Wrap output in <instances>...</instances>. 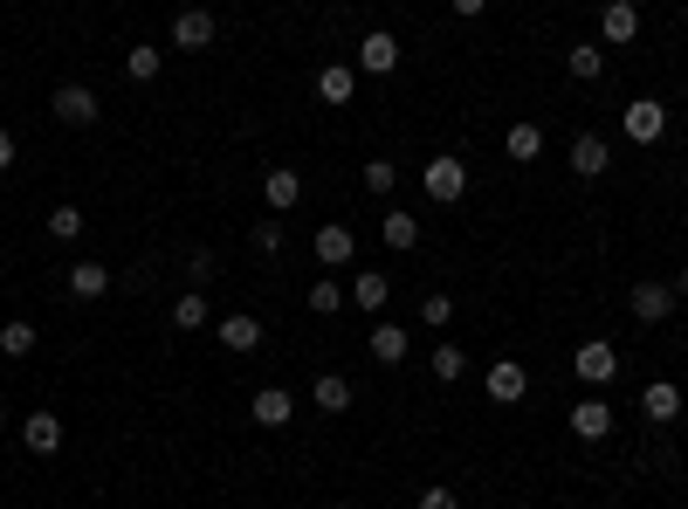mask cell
Here are the masks:
<instances>
[{
	"label": "cell",
	"mask_w": 688,
	"mask_h": 509,
	"mask_svg": "<svg viewBox=\"0 0 688 509\" xmlns=\"http://www.w3.org/2000/svg\"><path fill=\"white\" fill-rule=\"evenodd\" d=\"M572 372H578L585 386L599 393V386H613V378H620V351L606 344V338H585V344L572 351Z\"/></svg>",
	"instance_id": "cell-2"
},
{
	"label": "cell",
	"mask_w": 688,
	"mask_h": 509,
	"mask_svg": "<svg viewBox=\"0 0 688 509\" xmlns=\"http://www.w3.org/2000/svg\"><path fill=\"white\" fill-rule=\"evenodd\" d=\"M214 14L207 8H187V14H172V48H180V56H200V48H214Z\"/></svg>",
	"instance_id": "cell-6"
},
{
	"label": "cell",
	"mask_w": 688,
	"mask_h": 509,
	"mask_svg": "<svg viewBox=\"0 0 688 509\" xmlns=\"http://www.w3.org/2000/svg\"><path fill=\"white\" fill-rule=\"evenodd\" d=\"M427 365H435V378H441V386H462V372H469L462 344H441V351H435V359H427Z\"/></svg>",
	"instance_id": "cell-30"
},
{
	"label": "cell",
	"mask_w": 688,
	"mask_h": 509,
	"mask_svg": "<svg viewBox=\"0 0 688 509\" xmlns=\"http://www.w3.org/2000/svg\"><path fill=\"white\" fill-rule=\"evenodd\" d=\"M565 420H572V434H578V441H606V434H613V420H620V414H613V406H606V399L593 393V399H578Z\"/></svg>",
	"instance_id": "cell-10"
},
{
	"label": "cell",
	"mask_w": 688,
	"mask_h": 509,
	"mask_svg": "<svg viewBox=\"0 0 688 509\" xmlns=\"http://www.w3.org/2000/svg\"><path fill=\"white\" fill-rule=\"evenodd\" d=\"M255 248H262V255H275V248H283V227H275V220H262V227H255Z\"/></svg>",
	"instance_id": "cell-36"
},
{
	"label": "cell",
	"mask_w": 688,
	"mask_h": 509,
	"mask_svg": "<svg viewBox=\"0 0 688 509\" xmlns=\"http://www.w3.org/2000/svg\"><path fill=\"white\" fill-rule=\"evenodd\" d=\"M330 509H351V502H330Z\"/></svg>",
	"instance_id": "cell-41"
},
{
	"label": "cell",
	"mask_w": 688,
	"mask_h": 509,
	"mask_svg": "<svg viewBox=\"0 0 688 509\" xmlns=\"http://www.w3.org/2000/svg\"><path fill=\"white\" fill-rule=\"evenodd\" d=\"M406 351H414V330L406 324H372V359L379 365H406Z\"/></svg>",
	"instance_id": "cell-17"
},
{
	"label": "cell",
	"mask_w": 688,
	"mask_h": 509,
	"mask_svg": "<svg viewBox=\"0 0 688 509\" xmlns=\"http://www.w3.org/2000/svg\"><path fill=\"white\" fill-rule=\"evenodd\" d=\"M627 310H633V324H668L675 317V290L668 283H633L627 290Z\"/></svg>",
	"instance_id": "cell-8"
},
{
	"label": "cell",
	"mask_w": 688,
	"mask_h": 509,
	"mask_svg": "<svg viewBox=\"0 0 688 509\" xmlns=\"http://www.w3.org/2000/svg\"><path fill=\"white\" fill-rule=\"evenodd\" d=\"M379 241H386L393 255H406V248H420V220L406 214V207H393L386 220H379Z\"/></svg>",
	"instance_id": "cell-21"
},
{
	"label": "cell",
	"mask_w": 688,
	"mask_h": 509,
	"mask_svg": "<svg viewBox=\"0 0 688 509\" xmlns=\"http://www.w3.org/2000/svg\"><path fill=\"white\" fill-rule=\"evenodd\" d=\"M420 186H427V200H441V207H454V200L469 193V166L454 159V151H435V159H427V172H420Z\"/></svg>",
	"instance_id": "cell-1"
},
{
	"label": "cell",
	"mask_w": 688,
	"mask_h": 509,
	"mask_svg": "<svg viewBox=\"0 0 688 509\" xmlns=\"http://www.w3.org/2000/svg\"><path fill=\"white\" fill-rule=\"evenodd\" d=\"M48 111H56L63 124H97L104 117V97H97L90 83H63L56 97H48Z\"/></svg>",
	"instance_id": "cell-4"
},
{
	"label": "cell",
	"mask_w": 688,
	"mask_h": 509,
	"mask_svg": "<svg viewBox=\"0 0 688 509\" xmlns=\"http://www.w3.org/2000/svg\"><path fill=\"white\" fill-rule=\"evenodd\" d=\"M641 414H647L654 427H668V420H681V386H675V378H654V386L641 393Z\"/></svg>",
	"instance_id": "cell-16"
},
{
	"label": "cell",
	"mask_w": 688,
	"mask_h": 509,
	"mask_svg": "<svg viewBox=\"0 0 688 509\" xmlns=\"http://www.w3.org/2000/svg\"><path fill=\"white\" fill-rule=\"evenodd\" d=\"M565 69L578 76V83H599V69H606V48H599V42H572V48H565Z\"/></svg>",
	"instance_id": "cell-23"
},
{
	"label": "cell",
	"mask_w": 688,
	"mask_h": 509,
	"mask_svg": "<svg viewBox=\"0 0 688 509\" xmlns=\"http://www.w3.org/2000/svg\"><path fill=\"white\" fill-rule=\"evenodd\" d=\"M21 441H29L35 454H56L63 448V420L56 414H29V420H21Z\"/></svg>",
	"instance_id": "cell-22"
},
{
	"label": "cell",
	"mask_w": 688,
	"mask_h": 509,
	"mask_svg": "<svg viewBox=\"0 0 688 509\" xmlns=\"http://www.w3.org/2000/svg\"><path fill=\"white\" fill-rule=\"evenodd\" d=\"M606 166H613V145H606L599 132H578L572 138V172H578V180H599Z\"/></svg>",
	"instance_id": "cell-13"
},
{
	"label": "cell",
	"mask_w": 688,
	"mask_h": 509,
	"mask_svg": "<svg viewBox=\"0 0 688 509\" xmlns=\"http://www.w3.org/2000/svg\"><path fill=\"white\" fill-rule=\"evenodd\" d=\"M214 324V310H207V296L200 290H187L180 303H172V330H207Z\"/></svg>",
	"instance_id": "cell-26"
},
{
	"label": "cell",
	"mask_w": 688,
	"mask_h": 509,
	"mask_svg": "<svg viewBox=\"0 0 688 509\" xmlns=\"http://www.w3.org/2000/svg\"><path fill=\"white\" fill-rule=\"evenodd\" d=\"M454 14H462V21H475V14H489V0H454Z\"/></svg>",
	"instance_id": "cell-37"
},
{
	"label": "cell",
	"mask_w": 688,
	"mask_h": 509,
	"mask_svg": "<svg viewBox=\"0 0 688 509\" xmlns=\"http://www.w3.org/2000/svg\"><path fill=\"white\" fill-rule=\"evenodd\" d=\"M0 427H8V406H0Z\"/></svg>",
	"instance_id": "cell-39"
},
{
	"label": "cell",
	"mask_w": 688,
	"mask_h": 509,
	"mask_svg": "<svg viewBox=\"0 0 688 509\" xmlns=\"http://www.w3.org/2000/svg\"><path fill=\"white\" fill-rule=\"evenodd\" d=\"M248 420L255 427H290L296 420V393L290 386H262V393L248 399Z\"/></svg>",
	"instance_id": "cell-9"
},
{
	"label": "cell",
	"mask_w": 688,
	"mask_h": 509,
	"mask_svg": "<svg viewBox=\"0 0 688 509\" xmlns=\"http://www.w3.org/2000/svg\"><path fill=\"white\" fill-rule=\"evenodd\" d=\"M599 42L606 48L641 42V8H633V0H606V8H599Z\"/></svg>",
	"instance_id": "cell-5"
},
{
	"label": "cell",
	"mask_w": 688,
	"mask_h": 509,
	"mask_svg": "<svg viewBox=\"0 0 688 509\" xmlns=\"http://www.w3.org/2000/svg\"><path fill=\"white\" fill-rule=\"evenodd\" d=\"M159 48H151V42H132V48H124V76H132V83H159Z\"/></svg>",
	"instance_id": "cell-25"
},
{
	"label": "cell",
	"mask_w": 688,
	"mask_h": 509,
	"mask_svg": "<svg viewBox=\"0 0 688 509\" xmlns=\"http://www.w3.org/2000/svg\"><path fill=\"white\" fill-rule=\"evenodd\" d=\"M48 235H56V241H76V235H83V207H76V200L48 207Z\"/></svg>",
	"instance_id": "cell-29"
},
{
	"label": "cell",
	"mask_w": 688,
	"mask_h": 509,
	"mask_svg": "<svg viewBox=\"0 0 688 509\" xmlns=\"http://www.w3.org/2000/svg\"><path fill=\"white\" fill-rule=\"evenodd\" d=\"M482 393H489L496 406H517V399L530 393V372H523L517 359H496V365H489V378H482Z\"/></svg>",
	"instance_id": "cell-11"
},
{
	"label": "cell",
	"mask_w": 688,
	"mask_h": 509,
	"mask_svg": "<svg viewBox=\"0 0 688 509\" xmlns=\"http://www.w3.org/2000/svg\"><path fill=\"white\" fill-rule=\"evenodd\" d=\"M420 509H462V496H454L448 482H435V489H420Z\"/></svg>",
	"instance_id": "cell-35"
},
{
	"label": "cell",
	"mask_w": 688,
	"mask_h": 509,
	"mask_svg": "<svg viewBox=\"0 0 688 509\" xmlns=\"http://www.w3.org/2000/svg\"><path fill=\"white\" fill-rule=\"evenodd\" d=\"M620 132H627L633 145H654L661 132H668V104H661V97H633L627 117H620Z\"/></svg>",
	"instance_id": "cell-3"
},
{
	"label": "cell",
	"mask_w": 688,
	"mask_h": 509,
	"mask_svg": "<svg viewBox=\"0 0 688 509\" xmlns=\"http://www.w3.org/2000/svg\"><path fill=\"white\" fill-rule=\"evenodd\" d=\"M420 324H427V330H448V324H454V296H441V290H435V296L420 303Z\"/></svg>",
	"instance_id": "cell-31"
},
{
	"label": "cell",
	"mask_w": 688,
	"mask_h": 509,
	"mask_svg": "<svg viewBox=\"0 0 688 509\" xmlns=\"http://www.w3.org/2000/svg\"><path fill=\"white\" fill-rule=\"evenodd\" d=\"M296 200H303V180H296L290 166H275L269 180H262V207H269V214H290Z\"/></svg>",
	"instance_id": "cell-19"
},
{
	"label": "cell",
	"mask_w": 688,
	"mask_h": 509,
	"mask_svg": "<svg viewBox=\"0 0 688 509\" xmlns=\"http://www.w3.org/2000/svg\"><path fill=\"white\" fill-rule=\"evenodd\" d=\"M359 69H365V76H393V69H399V35L372 29V35L359 42Z\"/></svg>",
	"instance_id": "cell-14"
},
{
	"label": "cell",
	"mask_w": 688,
	"mask_h": 509,
	"mask_svg": "<svg viewBox=\"0 0 688 509\" xmlns=\"http://www.w3.org/2000/svg\"><path fill=\"white\" fill-rule=\"evenodd\" d=\"M8 166H14V138H8V132H0V172H8Z\"/></svg>",
	"instance_id": "cell-38"
},
{
	"label": "cell",
	"mask_w": 688,
	"mask_h": 509,
	"mask_svg": "<svg viewBox=\"0 0 688 509\" xmlns=\"http://www.w3.org/2000/svg\"><path fill=\"white\" fill-rule=\"evenodd\" d=\"M311 255H317V269H345L351 255H359V241H351V227L324 220V227H317V241H311Z\"/></svg>",
	"instance_id": "cell-12"
},
{
	"label": "cell",
	"mask_w": 688,
	"mask_h": 509,
	"mask_svg": "<svg viewBox=\"0 0 688 509\" xmlns=\"http://www.w3.org/2000/svg\"><path fill=\"white\" fill-rule=\"evenodd\" d=\"M214 338L235 351V359H248V351H262V317H248V310H227L214 317Z\"/></svg>",
	"instance_id": "cell-7"
},
{
	"label": "cell",
	"mask_w": 688,
	"mask_h": 509,
	"mask_svg": "<svg viewBox=\"0 0 688 509\" xmlns=\"http://www.w3.org/2000/svg\"><path fill=\"white\" fill-rule=\"evenodd\" d=\"M214 269H221V262H214L207 248H193V255H187V275H193V290H200V283H214Z\"/></svg>",
	"instance_id": "cell-34"
},
{
	"label": "cell",
	"mask_w": 688,
	"mask_h": 509,
	"mask_svg": "<svg viewBox=\"0 0 688 509\" xmlns=\"http://www.w3.org/2000/svg\"><path fill=\"white\" fill-rule=\"evenodd\" d=\"M393 186H399V166L393 159H372L365 166V193H393Z\"/></svg>",
	"instance_id": "cell-33"
},
{
	"label": "cell",
	"mask_w": 688,
	"mask_h": 509,
	"mask_svg": "<svg viewBox=\"0 0 688 509\" xmlns=\"http://www.w3.org/2000/svg\"><path fill=\"white\" fill-rule=\"evenodd\" d=\"M503 151H509V159H517V166H530V159H538V151H544V132H538V124H530V117H523V124H509V145H503Z\"/></svg>",
	"instance_id": "cell-28"
},
{
	"label": "cell",
	"mask_w": 688,
	"mask_h": 509,
	"mask_svg": "<svg viewBox=\"0 0 688 509\" xmlns=\"http://www.w3.org/2000/svg\"><path fill=\"white\" fill-rule=\"evenodd\" d=\"M311 399L324 406V414H345V406H351V378L345 372H324L317 386H311Z\"/></svg>",
	"instance_id": "cell-27"
},
{
	"label": "cell",
	"mask_w": 688,
	"mask_h": 509,
	"mask_svg": "<svg viewBox=\"0 0 688 509\" xmlns=\"http://www.w3.org/2000/svg\"><path fill=\"white\" fill-rule=\"evenodd\" d=\"M311 310H317V317H338V310H345V290L330 283V275H324V283L311 290Z\"/></svg>",
	"instance_id": "cell-32"
},
{
	"label": "cell",
	"mask_w": 688,
	"mask_h": 509,
	"mask_svg": "<svg viewBox=\"0 0 688 509\" xmlns=\"http://www.w3.org/2000/svg\"><path fill=\"white\" fill-rule=\"evenodd\" d=\"M351 97H359V69H345V63H330V69H317V104H330V111H345Z\"/></svg>",
	"instance_id": "cell-15"
},
{
	"label": "cell",
	"mask_w": 688,
	"mask_h": 509,
	"mask_svg": "<svg viewBox=\"0 0 688 509\" xmlns=\"http://www.w3.org/2000/svg\"><path fill=\"white\" fill-rule=\"evenodd\" d=\"M681 35H688V14H681Z\"/></svg>",
	"instance_id": "cell-40"
},
{
	"label": "cell",
	"mask_w": 688,
	"mask_h": 509,
	"mask_svg": "<svg viewBox=\"0 0 688 509\" xmlns=\"http://www.w3.org/2000/svg\"><path fill=\"white\" fill-rule=\"evenodd\" d=\"M35 344H42V330H35L29 317H8V324H0V351H8V359H29Z\"/></svg>",
	"instance_id": "cell-24"
},
{
	"label": "cell",
	"mask_w": 688,
	"mask_h": 509,
	"mask_svg": "<svg viewBox=\"0 0 688 509\" xmlns=\"http://www.w3.org/2000/svg\"><path fill=\"white\" fill-rule=\"evenodd\" d=\"M386 296H393V283L379 269H359L351 275V310H386Z\"/></svg>",
	"instance_id": "cell-20"
},
{
	"label": "cell",
	"mask_w": 688,
	"mask_h": 509,
	"mask_svg": "<svg viewBox=\"0 0 688 509\" xmlns=\"http://www.w3.org/2000/svg\"><path fill=\"white\" fill-rule=\"evenodd\" d=\"M104 290H111V269L104 262H90V255H83V262H69V296L76 303H97Z\"/></svg>",
	"instance_id": "cell-18"
}]
</instances>
